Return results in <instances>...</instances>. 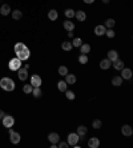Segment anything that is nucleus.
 Masks as SVG:
<instances>
[{
    "mask_svg": "<svg viewBox=\"0 0 133 148\" xmlns=\"http://www.w3.org/2000/svg\"><path fill=\"white\" fill-rule=\"evenodd\" d=\"M15 53H16V58H19L21 62H25L28 60L29 56H31V51L24 43H16L14 47Z\"/></svg>",
    "mask_w": 133,
    "mask_h": 148,
    "instance_id": "obj_1",
    "label": "nucleus"
},
{
    "mask_svg": "<svg viewBox=\"0 0 133 148\" xmlns=\"http://www.w3.org/2000/svg\"><path fill=\"white\" fill-rule=\"evenodd\" d=\"M0 87H1L4 91L11 92V91L15 90V82L11 79V77H3V79L0 80Z\"/></svg>",
    "mask_w": 133,
    "mask_h": 148,
    "instance_id": "obj_2",
    "label": "nucleus"
},
{
    "mask_svg": "<svg viewBox=\"0 0 133 148\" xmlns=\"http://www.w3.org/2000/svg\"><path fill=\"white\" fill-rule=\"evenodd\" d=\"M79 140H80V136H79L76 132H71V134L68 135V140H66V143L69 144V147H75V145L79 143Z\"/></svg>",
    "mask_w": 133,
    "mask_h": 148,
    "instance_id": "obj_3",
    "label": "nucleus"
},
{
    "mask_svg": "<svg viewBox=\"0 0 133 148\" xmlns=\"http://www.w3.org/2000/svg\"><path fill=\"white\" fill-rule=\"evenodd\" d=\"M8 130H10V140H11V143H12V144H19L20 140H21L20 134L16 132V131H14V130H11V128H8Z\"/></svg>",
    "mask_w": 133,
    "mask_h": 148,
    "instance_id": "obj_4",
    "label": "nucleus"
},
{
    "mask_svg": "<svg viewBox=\"0 0 133 148\" xmlns=\"http://www.w3.org/2000/svg\"><path fill=\"white\" fill-rule=\"evenodd\" d=\"M11 71H18L19 68L21 67V60L19 58H14L10 60V64H8Z\"/></svg>",
    "mask_w": 133,
    "mask_h": 148,
    "instance_id": "obj_5",
    "label": "nucleus"
},
{
    "mask_svg": "<svg viewBox=\"0 0 133 148\" xmlns=\"http://www.w3.org/2000/svg\"><path fill=\"white\" fill-rule=\"evenodd\" d=\"M1 120H3V125L5 128H11L15 124V119L11 116V115H5V116L1 119Z\"/></svg>",
    "mask_w": 133,
    "mask_h": 148,
    "instance_id": "obj_6",
    "label": "nucleus"
},
{
    "mask_svg": "<svg viewBox=\"0 0 133 148\" xmlns=\"http://www.w3.org/2000/svg\"><path fill=\"white\" fill-rule=\"evenodd\" d=\"M41 83H43V80L39 75H32L31 76V86L32 87H40L41 86Z\"/></svg>",
    "mask_w": 133,
    "mask_h": 148,
    "instance_id": "obj_7",
    "label": "nucleus"
},
{
    "mask_svg": "<svg viewBox=\"0 0 133 148\" xmlns=\"http://www.w3.org/2000/svg\"><path fill=\"white\" fill-rule=\"evenodd\" d=\"M16 72H18V76H19V79L20 80H23V82H24V80H27L28 79V69H25V68H19L18 71H16Z\"/></svg>",
    "mask_w": 133,
    "mask_h": 148,
    "instance_id": "obj_8",
    "label": "nucleus"
},
{
    "mask_svg": "<svg viewBox=\"0 0 133 148\" xmlns=\"http://www.w3.org/2000/svg\"><path fill=\"white\" fill-rule=\"evenodd\" d=\"M121 77L125 79V80H130L132 79V69L125 68V67H124V68L121 69Z\"/></svg>",
    "mask_w": 133,
    "mask_h": 148,
    "instance_id": "obj_9",
    "label": "nucleus"
},
{
    "mask_svg": "<svg viewBox=\"0 0 133 148\" xmlns=\"http://www.w3.org/2000/svg\"><path fill=\"white\" fill-rule=\"evenodd\" d=\"M48 140L52 143V144H57L60 141V136L57 132H51V134L48 135Z\"/></svg>",
    "mask_w": 133,
    "mask_h": 148,
    "instance_id": "obj_10",
    "label": "nucleus"
},
{
    "mask_svg": "<svg viewBox=\"0 0 133 148\" xmlns=\"http://www.w3.org/2000/svg\"><path fill=\"white\" fill-rule=\"evenodd\" d=\"M76 75H73V73H66L65 75V82L68 86H72V84H75L76 83Z\"/></svg>",
    "mask_w": 133,
    "mask_h": 148,
    "instance_id": "obj_11",
    "label": "nucleus"
},
{
    "mask_svg": "<svg viewBox=\"0 0 133 148\" xmlns=\"http://www.w3.org/2000/svg\"><path fill=\"white\" fill-rule=\"evenodd\" d=\"M111 67H112V62H111L108 58L102 59L101 62H100V68L101 69H108V68H111Z\"/></svg>",
    "mask_w": 133,
    "mask_h": 148,
    "instance_id": "obj_12",
    "label": "nucleus"
},
{
    "mask_svg": "<svg viewBox=\"0 0 133 148\" xmlns=\"http://www.w3.org/2000/svg\"><path fill=\"white\" fill-rule=\"evenodd\" d=\"M121 132H123L124 136H132L133 130H132V127H130V125L125 124V125H123V128H121Z\"/></svg>",
    "mask_w": 133,
    "mask_h": 148,
    "instance_id": "obj_13",
    "label": "nucleus"
},
{
    "mask_svg": "<svg viewBox=\"0 0 133 148\" xmlns=\"http://www.w3.org/2000/svg\"><path fill=\"white\" fill-rule=\"evenodd\" d=\"M100 145V140L97 138H91L88 140V147L89 148H97Z\"/></svg>",
    "mask_w": 133,
    "mask_h": 148,
    "instance_id": "obj_14",
    "label": "nucleus"
},
{
    "mask_svg": "<svg viewBox=\"0 0 133 148\" xmlns=\"http://www.w3.org/2000/svg\"><path fill=\"white\" fill-rule=\"evenodd\" d=\"M112 66L115 67V69H119V71H121V69L125 67V64H124L123 60H120V59H116L115 62H112Z\"/></svg>",
    "mask_w": 133,
    "mask_h": 148,
    "instance_id": "obj_15",
    "label": "nucleus"
},
{
    "mask_svg": "<svg viewBox=\"0 0 133 148\" xmlns=\"http://www.w3.org/2000/svg\"><path fill=\"white\" fill-rule=\"evenodd\" d=\"M63 27H64V29H65V31H68V32H69V31H73V29H75V24H73V21H71L69 19L64 21Z\"/></svg>",
    "mask_w": 133,
    "mask_h": 148,
    "instance_id": "obj_16",
    "label": "nucleus"
},
{
    "mask_svg": "<svg viewBox=\"0 0 133 148\" xmlns=\"http://www.w3.org/2000/svg\"><path fill=\"white\" fill-rule=\"evenodd\" d=\"M57 90H59L60 92H65V91L68 90V84H66L65 80H60V82L57 83Z\"/></svg>",
    "mask_w": 133,
    "mask_h": 148,
    "instance_id": "obj_17",
    "label": "nucleus"
},
{
    "mask_svg": "<svg viewBox=\"0 0 133 148\" xmlns=\"http://www.w3.org/2000/svg\"><path fill=\"white\" fill-rule=\"evenodd\" d=\"M75 17H76L79 21H85V19H87V14H85L84 11H76Z\"/></svg>",
    "mask_w": 133,
    "mask_h": 148,
    "instance_id": "obj_18",
    "label": "nucleus"
},
{
    "mask_svg": "<svg viewBox=\"0 0 133 148\" xmlns=\"http://www.w3.org/2000/svg\"><path fill=\"white\" fill-rule=\"evenodd\" d=\"M108 59L111 62H115L116 59H119V52L116 51V49H111L108 51Z\"/></svg>",
    "mask_w": 133,
    "mask_h": 148,
    "instance_id": "obj_19",
    "label": "nucleus"
},
{
    "mask_svg": "<svg viewBox=\"0 0 133 148\" xmlns=\"http://www.w3.org/2000/svg\"><path fill=\"white\" fill-rule=\"evenodd\" d=\"M57 17H59V14H57V11H56V10H51V11H48V19H49L51 21L57 20Z\"/></svg>",
    "mask_w": 133,
    "mask_h": 148,
    "instance_id": "obj_20",
    "label": "nucleus"
},
{
    "mask_svg": "<svg viewBox=\"0 0 133 148\" xmlns=\"http://www.w3.org/2000/svg\"><path fill=\"white\" fill-rule=\"evenodd\" d=\"M105 31H107V28L104 27V25H96V28H95V34L97 35V36H102V35L105 34Z\"/></svg>",
    "mask_w": 133,
    "mask_h": 148,
    "instance_id": "obj_21",
    "label": "nucleus"
},
{
    "mask_svg": "<svg viewBox=\"0 0 133 148\" xmlns=\"http://www.w3.org/2000/svg\"><path fill=\"white\" fill-rule=\"evenodd\" d=\"M0 14L4 15V16H8V14H11V7L8 4H3L0 8Z\"/></svg>",
    "mask_w": 133,
    "mask_h": 148,
    "instance_id": "obj_22",
    "label": "nucleus"
},
{
    "mask_svg": "<svg viewBox=\"0 0 133 148\" xmlns=\"http://www.w3.org/2000/svg\"><path fill=\"white\" fill-rule=\"evenodd\" d=\"M87 132H88V130H87V127H85V125H80V127H77V132H76V134L79 135L80 138L85 136V135H87Z\"/></svg>",
    "mask_w": 133,
    "mask_h": 148,
    "instance_id": "obj_23",
    "label": "nucleus"
},
{
    "mask_svg": "<svg viewBox=\"0 0 133 148\" xmlns=\"http://www.w3.org/2000/svg\"><path fill=\"white\" fill-rule=\"evenodd\" d=\"M123 77L121 76H115L112 79V86H115V87H120L121 84H123Z\"/></svg>",
    "mask_w": 133,
    "mask_h": 148,
    "instance_id": "obj_24",
    "label": "nucleus"
},
{
    "mask_svg": "<svg viewBox=\"0 0 133 148\" xmlns=\"http://www.w3.org/2000/svg\"><path fill=\"white\" fill-rule=\"evenodd\" d=\"M115 25H116L115 19H107V20H105V23H104V27L105 28H113Z\"/></svg>",
    "mask_w": 133,
    "mask_h": 148,
    "instance_id": "obj_25",
    "label": "nucleus"
},
{
    "mask_svg": "<svg viewBox=\"0 0 133 148\" xmlns=\"http://www.w3.org/2000/svg\"><path fill=\"white\" fill-rule=\"evenodd\" d=\"M79 48H80L81 53H85V55H87V53H89V51H91V45L89 44H81Z\"/></svg>",
    "mask_w": 133,
    "mask_h": 148,
    "instance_id": "obj_26",
    "label": "nucleus"
},
{
    "mask_svg": "<svg viewBox=\"0 0 133 148\" xmlns=\"http://www.w3.org/2000/svg\"><path fill=\"white\" fill-rule=\"evenodd\" d=\"M12 17H14L15 20H20L21 17H23V12H21V11H19V10L12 11Z\"/></svg>",
    "mask_w": 133,
    "mask_h": 148,
    "instance_id": "obj_27",
    "label": "nucleus"
},
{
    "mask_svg": "<svg viewBox=\"0 0 133 148\" xmlns=\"http://www.w3.org/2000/svg\"><path fill=\"white\" fill-rule=\"evenodd\" d=\"M72 43L71 41H64V43H61V48L64 49V51H71L72 49Z\"/></svg>",
    "mask_w": 133,
    "mask_h": 148,
    "instance_id": "obj_28",
    "label": "nucleus"
},
{
    "mask_svg": "<svg viewBox=\"0 0 133 148\" xmlns=\"http://www.w3.org/2000/svg\"><path fill=\"white\" fill-rule=\"evenodd\" d=\"M75 12L72 8H68V10H65V12H64V15H65V17L66 19H72V17H75Z\"/></svg>",
    "mask_w": 133,
    "mask_h": 148,
    "instance_id": "obj_29",
    "label": "nucleus"
},
{
    "mask_svg": "<svg viewBox=\"0 0 133 148\" xmlns=\"http://www.w3.org/2000/svg\"><path fill=\"white\" fill-rule=\"evenodd\" d=\"M32 95L35 97H40L43 95L41 90H40V87H33V90H32Z\"/></svg>",
    "mask_w": 133,
    "mask_h": 148,
    "instance_id": "obj_30",
    "label": "nucleus"
},
{
    "mask_svg": "<svg viewBox=\"0 0 133 148\" xmlns=\"http://www.w3.org/2000/svg\"><path fill=\"white\" fill-rule=\"evenodd\" d=\"M102 125V121L101 120H98V119H96V120L92 121V127L95 128V130H100Z\"/></svg>",
    "mask_w": 133,
    "mask_h": 148,
    "instance_id": "obj_31",
    "label": "nucleus"
},
{
    "mask_svg": "<svg viewBox=\"0 0 133 148\" xmlns=\"http://www.w3.org/2000/svg\"><path fill=\"white\" fill-rule=\"evenodd\" d=\"M79 63H80V64H87L88 63V56L85 55V53H81V55L79 56Z\"/></svg>",
    "mask_w": 133,
    "mask_h": 148,
    "instance_id": "obj_32",
    "label": "nucleus"
},
{
    "mask_svg": "<svg viewBox=\"0 0 133 148\" xmlns=\"http://www.w3.org/2000/svg\"><path fill=\"white\" fill-rule=\"evenodd\" d=\"M81 44H83V40H81L80 38H75L73 40H72V45H73V47H77V48H79Z\"/></svg>",
    "mask_w": 133,
    "mask_h": 148,
    "instance_id": "obj_33",
    "label": "nucleus"
},
{
    "mask_svg": "<svg viewBox=\"0 0 133 148\" xmlns=\"http://www.w3.org/2000/svg\"><path fill=\"white\" fill-rule=\"evenodd\" d=\"M57 72H59V75L65 76L66 73H68V68H66V67H64V66H61V67H59V69H57Z\"/></svg>",
    "mask_w": 133,
    "mask_h": 148,
    "instance_id": "obj_34",
    "label": "nucleus"
},
{
    "mask_svg": "<svg viewBox=\"0 0 133 148\" xmlns=\"http://www.w3.org/2000/svg\"><path fill=\"white\" fill-rule=\"evenodd\" d=\"M32 90H33V87L29 86V84H25V86L23 87V92L27 93V95H28V93H32Z\"/></svg>",
    "mask_w": 133,
    "mask_h": 148,
    "instance_id": "obj_35",
    "label": "nucleus"
},
{
    "mask_svg": "<svg viewBox=\"0 0 133 148\" xmlns=\"http://www.w3.org/2000/svg\"><path fill=\"white\" fill-rule=\"evenodd\" d=\"M65 96L68 100H73L75 99V92H72V91H65Z\"/></svg>",
    "mask_w": 133,
    "mask_h": 148,
    "instance_id": "obj_36",
    "label": "nucleus"
},
{
    "mask_svg": "<svg viewBox=\"0 0 133 148\" xmlns=\"http://www.w3.org/2000/svg\"><path fill=\"white\" fill-rule=\"evenodd\" d=\"M105 35H107L109 39H112V38H115V31H113L112 28H108V29L105 31Z\"/></svg>",
    "mask_w": 133,
    "mask_h": 148,
    "instance_id": "obj_37",
    "label": "nucleus"
},
{
    "mask_svg": "<svg viewBox=\"0 0 133 148\" xmlns=\"http://www.w3.org/2000/svg\"><path fill=\"white\" fill-rule=\"evenodd\" d=\"M57 147H59V148H66V147H69V144H68L66 141H61V140H60L59 143H57Z\"/></svg>",
    "mask_w": 133,
    "mask_h": 148,
    "instance_id": "obj_38",
    "label": "nucleus"
},
{
    "mask_svg": "<svg viewBox=\"0 0 133 148\" xmlns=\"http://www.w3.org/2000/svg\"><path fill=\"white\" fill-rule=\"evenodd\" d=\"M4 116H5V114H4V111H1V110H0V119H3Z\"/></svg>",
    "mask_w": 133,
    "mask_h": 148,
    "instance_id": "obj_39",
    "label": "nucleus"
},
{
    "mask_svg": "<svg viewBox=\"0 0 133 148\" xmlns=\"http://www.w3.org/2000/svg\"><path fill=\"white\" fill-rule=\"evenodd\" d=\"M93 1H95V0H84V3H85V4H92Z\"/></svg>",
    "mask_w": 133,
    "mask_h": 148,
    "instance_id": "obj_40",
    "label": "nucleus"
},
{
    "mask_svg": "<svg viewBox=\"0 0 133 148\" xmlns=\"http://www.w3.org/2000/svg\"><path fill=\"white\" fill-rule=\"evenodd\" d=\"M73 36V31H69L68 32V38H72Z\"/></svg>",
    "mask_w": 133,
    "mask_h": 148,
    "instance_id": "obj_41",
    "label": "nucleus"
},
{
    "mask_svg": "<svg viewBox=\"0 0 133 148\" xmlns=\"http://www.w3.org/2000/svg\"><path fill=\"white\" fill-rule=\"evenodd\" d=\"M109 1H111V0H102V3H104V4H108Z\"/></svg>",
    "mask_w": 133,
    "mask_h": 148,
    "instance_id": "obj_42",
    "label": "nucleus"
},
{
    "mask_svg": "<svg viewBox=\"0 0 133 148\" xmlns=\"http://www.w3.org/2000/svg\"><path fill=\"white\" fill-rule=\"evenodd\" d=\"M57 147V144H52V143H51V148H56Z\"/></svg>",
    "mask_w": 133,
    "mask_h": 148,
    "instance_id": "obj_43",
    "label": "nucleus"
}]
</instances>
